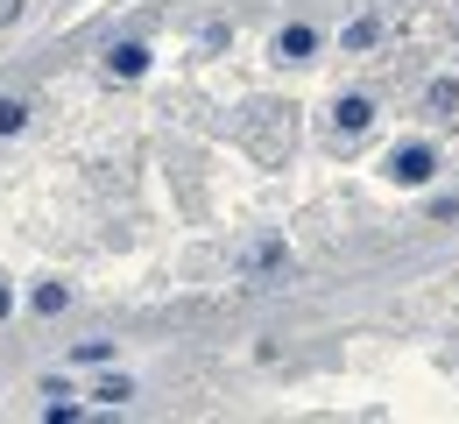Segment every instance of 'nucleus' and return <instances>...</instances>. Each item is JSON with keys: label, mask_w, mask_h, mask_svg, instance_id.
I'll return each mask as SVG.
<instances>
[{"label": "nucleus", "mask_w": 459, "mask_h": 424, "mask_svg": "<svg viewBox=\"0 0 459 424\" xmlns=\"http://www.w3.org/2000/svg\"><path fill=\"white\" fill-rule=\"evenodd\" d=\"M36 311H43V318H50V311H64V283H43V290H36Z\"/></svg>", "instance_id": "8"}, {"label": "nucleus", "mask_w": 459, "mask_h": 424, "mask_svg": "<svg viewBox=\"0 0 459 424\" xmlns=\"http://www.w3.org/2000/svg\"><path fill=\"white\" fill-rule=\"evenodd\" d=\"M375 36H382V22H375V14H360V22H346V50H368Z\"/></svg>", "instance_id": "6"}, {"label": "nucleus", "mask_w": 459, "mask_h": 424, "mask_svg": "<svg viewBox=\"0 0 459 424\" xmlns=\"http://www.w3.org/2000/svg\"><path fill=\"white\" fill-rule=\"evenodd\" d=\"M107 71H114V78H142V71H149V50H142V43H114V50H107Z\"/></svg>", "instance_id": "3"}, {"label": "nucleus", "mask_w": 459, "mask_h": 424, "mask_svg": "<svg viewBox=\"0 0 459 424\" xmlns=\"http://www.w3.org/2000/svg\"><path fill=\"white\" fill-rule=\"evenodd\" d=\"M247 262H255V269H276V262H283V241H262L255 255H247Z\"/></svg>", "instance_id": "9"}, {"label": "nucleus", "mask_w": 459, "mask_h": 424, "mask_svg": "<svg viewBox=\"0 0 459 424\" xmlns=\"http://www.w3.org/2000/svg\"><path fill=\"white\" fill-rule=\"evenodd\" d=\"M311 43H318V36H311L304 22H290L283 36H276V57H311Z\"/></svg>", "instance_id": "5"}, {"label": "nucleus", "mask_w": 459, "mask_h": 424, "mask_svg": "<svg viewBox=\"0 0 459 424\" xmlns=\"http://www.w3.org/2000/svg\"><path fill=\"white\" fill-rule=\"evenodd\" d=\"M29 127V107L22 100H0V134H22Z\"/></svg>", "instance_id": "7"}, {"label": "nucleus", "mask_w": 459, "mask_h": 424, "mask_svg": "<svg viewBox=\"0 0 459 424\" xmlns=\"http://www.w3.org/2000/svg\"><path fill=\"white\" fill-rule=\"evenodd\" d=\"M7 311H14V290H7V283H0V318H7Z\"/></svg>", "instance_id": "12"}, {"label": "nucleus", "mask_w": 459, "mask_h": 424, "mask_svg": "<svg viewBox=\"0 0 459 424\" xmlns=\"http://www.w3.org/2000/svg\"><path fill=\"white\" fill-rule=\"evenodd\" d=\"M431 170H438V149L431 142H403L396 156H389V177L396 184H431Z\"/></svg>", "instance_id": "1"}, {"label": "nucleus", "mask_w": 459, "mask_h": 424, "mask_svg": "<svg viewBox=\"0 0 459 424\" xmlns=\"http://www.w3.org/2000/svg\"><path fill=\"white\" fill-rule=\"evenodd\" d=\"M22 22V0H0V29H14Z\"/></svg>", "instance_id": "11"}, {"label": "nucleus", "mask_w": 459, "mask_h": 424, "mask_svg": "<svg viewBox=\"0 0 459 424\" xmlns=\"http://www.w3.org/2000/svg\"><path fill=\"white\" fill-rule=\"evenodd\" d=\"M424 107L453 121V114H459V78H431V92H424Z\"/></svg>", "instance_id": "4"}, {"label": "nucleus", "mask_w": 459, "mask_h": 424, "mask_svg": "<svg viewBox=\"0 0 459 424\" xmlns=\"http://www.w3.org/2000/svg\"><path fill=\"white\" fill-rule=\"evenodd\" d=\"M134 389H127V375H114V382H100V403H127Z\"/></svg>", "instance_id": "10"}, {"label": "nucleus", "mask_w": 459, "mask_h": 424, "mask_svg": "<svg viewBox=\"0 0 459 424\" xmlns=\"http://www.w3.org/2000/svg\"><path fill=\"white\" fill-rule=\"evenodd\" d=\"M333 127H340L346 142H353V134H368V127H375V100H368V92H346L340 107H333Z\"/></svg>", "instance_id": "2"}]
</instances>
